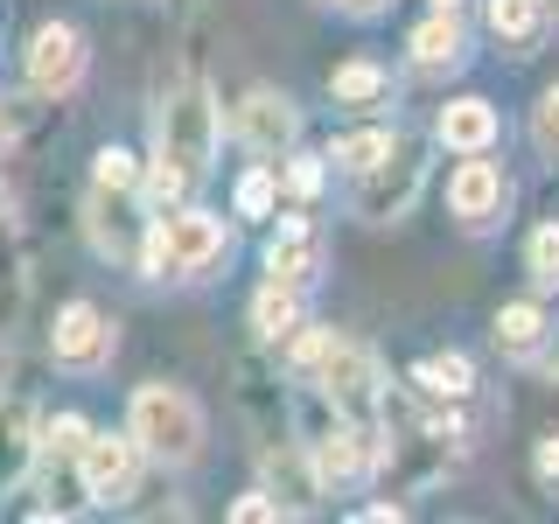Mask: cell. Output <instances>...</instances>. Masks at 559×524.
Here are the masks:
<instances>
[{
    "mask_svg": "<svg viewBox=\"0 0 559 524\" xmlns=\"http://www.w3.org/2000/svg\"><path fill=\"white\" fill-rule=\"evenodd\" d=\"M217 98H210V84L203 78H189V84H175L168 105H162V127H154V175H147V189L162 203H175L189 182H203V168H210V154H217Z\"/></svg>",
    "mask_w": 559,
    "mask_h": 524,
    "instance_id": "6da1fadb",
    "label": "cell"
},
{
    "mask_svg": "<svg viewBox=\"0 0 559 524\" xmlns=\"http://www.w3.org/2000/svg\"><path fill=\"white\" fill-rule=\"evenodd\" d=\"M127 433L140 441L147 462H168V468H182V462L203 454V413H197V398L175 392V384H140L133 406H127Z\"/></svg>",
    "mask_w": 559,
    "mask_h": 524,
    "instance_id": "7a4b0ae2",
    "label": "cell"
},
{
    "mask_svg": "<svg viewBox=\"0 0 559 524\" xmlns=\"http://www.w3.org/2000/svg\"><path fill=\"white\" fill-rule=\"evenodd\" d=\"M294 364L314 378V392L329 398V406H343V413H364L378 398V357L371 349H357V343H343V336H329V329H314V336L294 343Z\"/></svg>",
    "mask_w": 559,
    "mask_h": 524,
    "instance_id": "3957f363",
    "label": "cell"
},
{
    "mask_svg": "<svg viewBox=\"0 0 559 524\" xmlns=\"http://www.w3.org/2000/svg\"><path fill=\"white\" fill-rule=\"evenodd\" d=\"M224 259V224L203 217V210H168V217H154L147 245H140V266L154 279H197Z\"/></svg>",
    "mask_w": 559,
    "mask_h": 524,
    "instance_id": "277c9868",
    "label": "cell"
},
{
    "mask_svg": "<svg viewBox=\"0 0 559 524\" xmlns=\"http://www.w3.org/2000/svg\"><path fill=\"white\" fill-rule=\"evenodd\" d=\"M419 140L413 133H392L384 140V154L371 168H357V217H371V224H384V217H406V203H413V189H419Z\"/></svg>",
    "mask_w": 559,
    "mask_h": 524,
    "instance_id": "5b68a950",
    "label": "cell"
},
{
    "mask_svg": "<svg viewBox=\"0 0 559 524\" xmlns=\"http://www.w3.org/2000/svg\"><path fill=\"white\" fill-rule=\"evenodd\" d=\"M112 349H119V329L105 322L92 301L57 308V329H49V357H57L63 371L92 378V371H105V364H112Z\"/></svg>",
    "mask_w": 559,
    "mask_h": 524,
    "instance_id": "8992f818",
    "label": "cell"
},
{
    "mask_svg": "<svg viewBox=\"0 0 559 524\" xmlns=\"http://www.w3.org/2000/svg\"><path fill=\"white\" fill-rule=\"evenodd\" d=\"M84 35L70 28V22H43L28 35V57H22V70H28V92H43V98H63V92H78V78H84Z\"/></svg>",
    "mask_w": 559,
    "mask_h": 524,
    "instance_id": "52a82bcc",
    "label": "cell"
},
{
    "mask_svg": "<svg viewBox=\"0 0 559 524\" xmlns=\"http://www.w3.org/2000/svg\"><path fill=\"white\" fill-rule=\"evenodd\" d=\"M133 476H140V441H133V433H92V441H84L78 483H84L92 503H127Z\"/></svg>",
    "mask_w": 559,
    "mask_h": 524,
    "instance_id": "ba28073f",
    "label": "cell"
},
{
    "mask_svg": "<svg viewBox=\"0 0 559 524\" xmlns=\"http://www.w3.org/2000/svg\"><path fill=\"white\" fill-rule=\"evenodd\" d=\"M378 462H384V476H399L406 489H419V483L448 476L454 448H448L441 427H392V433L378 441Z\"/></svg>",
    "mask_w": 559,
    "mask_h": 524,
    "instance_id": "9c48e42d",
    "label": "cell"
},
{
    "mask_svg": "<svg viewBox=\"0 0 559 524\" xmlns=\"http://www.w3.org/2000/svg\"><path fill=\"white\" fill-rule=\"evenodd\" d=\"M308 454H314V483H357V476H371L378 441L364 427H322L308 441Z\"/></svg>",
    "mask_w": 559,
    "mask_h": 524,
    "instance_id": "30bf717a",
    "label": "cell"
},
{
    "mask_svg": "<svg viewBox=\"0 0 559 524\" xmlns=\"http://www.w3.org/2000/svg\"><path fill=\"white\" fill-rule=\"evenodd\" d=\"M294 133H301V119H294V105L280 98V92H245V105H238V140L252 154H280V147H294Z\"/></svg>",
    "mask_w": 559,
    "mask_h": 524,
    "instance_id": "8fae6325",
    "label": "cell"
},
{
    "mask_svg": "<svg viewBox=\"0 0 559 524\" xmlns=\"http://www.w3.org/2000/svg\"><path fill=\"white\" fill-rule=\"evenodd\" d=\"M266 273L280 279V287H308L314 273H322V231L314 224H280V238L266 245Z\"/></svg>",
    "mask_w": 559,
    "mask_h": 524,
    "instance_id": "7c38bea8",
    "label": "cell"
},
{
    "mask_svg": "<svg viewBox=\"0 0 559 524\" xmlns=\"http://www.w3.org/2000/svg\"><path fill=\"white\" fill-rule=\"evenodd\" d=\"M448 203H454V217H462V224H489V217H497V203H503V168L497 162H462V168H454V182H448Z\"/></svg>",
    "mask_w": 559,
    "mask_h": 524,
    "instance_id": "4fadbf2b",
    "label": "cell"
},
{
    "mask_svg": "<svg viewBox=\"0 0 559 524\" xmlns=\"http://www.w3.org/2000/svg\"><path fill=\"white\" fill-rule=\"evenodd\" d=\"M552 22V0H489V28H497L503 49H518V57H532V43L546 35Z\"/></svg>",
    "mask_w": 559,
    "mask_h": 524,
    "instance_id": "5bb4252c",
    "label": "cell"
},
{
    "mask_svg": "<svg viewBox=\"0 0 559 524\" xmlns=\"http://www.w3.org/2000/svg\"><path fill=\"white\" fill-rule=\"evenodd\" d=\"M329 92H336V105H349V112H371V105L392 98V78H384L371 57H349V63H336Z\"/></svg>",
    "mask_w": 559,
    "mask_h": 524,
    "instance_id": "9a60e30c",
    "label": "cell"
},
{
    "mask_svg": "<svg viewBox=\"0 0 559 524\" xmlns=\"http://www.w3.org/2000/svg\"><path fill=\"white\" fill-rule=\"evenodd\" d=\"M441 140L462 154H483L489 140H497V112H489V98H454L441 112Z\"/></svg>",
    "mask_w": 559,
    "mask_h": 524,
    "instance_id": "2e32d148",
    "label": "cell"
},
{
    "mask_svg": "<svg viewBox=\"0 0 559 524\" xmlns=\"http://www.w3.org/2000/svg\"><path fill=\"white\" fill-rule=\"evenodd\" d=\"M252 322H259V336H266V343H287L294 329H301V287H280V279H266V287H259V301H252Z\"/></svg>",
    "mask_w": 559,
    "mask_h": 524,
    "instance_id": "e0dca14e",
    "label": "cell"
},
{
    "mask_svg": "<svg viewBox=\"0 0 559 524\" xmlns=\"http://www.w3.org/2000/svg\"><path fill=\"white\" fill-rule=\"evenodd\" d=\"M413 57L427 63V70H441V63H462V22H454V8H433L427 22L413 28Z\"/></svg>",
    "mask_w": 559,
    "mask_h": 524,
    "instance_id": "ac0fdd59",
    "label": "cell"
},
{
    "mask_svg": "<svg viewBox=\"0 0 559 524\" xmlns=\"http://www.w3.org/2000/svg\"><path fill=\"white\" fill-rule=\"evenodd\" d=\"M538 343H546V314H538L532 301L497 308V349L503 357H538Z\"/></svg>",
    "mask_w": 559,
    "mask_h": 524,
    "instance_id": "d6986e66",
    "label": "cell"
},
{
    "mask_svg": "<svg viewBox=\"0 0 559 524\" xmlns=\"http://www.w3.org/2000/svg\"><path fill=\"white\" fill-rule=\"evenodd\" d=\"M84 441H92V427H84L78 413H57L43 427V441H35V454H43L49 468H63V462H78V454H84Z\"/></svg>",
    "mask_w": 559,
    "mask_h": 524,
    "instance_id": "ffe728a7",
    "label": "cell"
},
{
    "mask_svg": "<svg viewBox=\"0 0 559 524\" xmlns=\"http://www.w3.org/2000/svg\"><path fill=\"white\" fill-rule=\"evenodd\" d=\"M413 378H419V392H427V398H462L468 384H476V371H468V357H454V349H448V357H427Z\"/></svg>",
    "mask_w": 559,
    "mask_h": 524,
    "instance_id": "44dd1931",
    "label": "cell"
},
{
    "mask_svg": "<svg viewBox=\"0 0 559 524\" xmlns=\"http://www.w3.org/2000/svg\"><path fill=\"white\" fill-rule=\"evenodd\" d=\"M92 175H98V196H133V189H140V162L127 147H105Z\"/></svg>",
    "mask_w": 559,
    "mask_h": 524,
    "instance_id": "7402d4cb",
    "label": "cell"
},
{
    "mask_svg": "<svg viewBox=\"0 0 559 524\" xmlns=\"http://www.w3.org/2000/svg\"><path fill=\"white\" fill-rule=\"evenodd\" d=\"M22 433H28L22 406H8V413H0V483H14V468H22V454H35V441H22Z\"/></svg>",
    "mask_w": 559,
    "mask_h": 524,
    "instance_id": "603a6c76",
    "label": "cell"
},
{
    "mask_svg": "<svg viewBox=\"0 0 559 524\" xmlns=\"http://www.w3.org/2000/svg\"><path fill=\"white\" fill-rule=\"evenodd\" d=\"M524 259H532V279H538V287H559V224H538L532 245H524Z\"/></svg>",
    "mask_w": 559,
    "mask_h": 524,
    "instance_id": "cb8c5ba5",
    "label": "cell"
},
{
    "mask_svg": "<svg viewBox=\"0 0 559 524\" xmlns=\"http://www.w3.org/2000/svg\"><path fill=\"white\" fill-rule=\"evenodd\" d=\"M532 140H538V154L546 162H559V84L546 98H538V112H532Z\"/></svg>",
    "mask_w": 559,
    "mask_h": 524,
    "instance_id": "d4e9b609",
    "label": "cell"
},
{
    "mask_svg": "<svg viewBox=\"0 0 559 524\" xmlns=\"http://www.w3.org/2000/svg\"><path fill=\"white\" fill-rule=\"evenodd\" d=\"M273 196H280L273 168H252V175L238 182V210H245V217H259V210H273Z\"/></svg>",
    "mask_w": 559,
    "mask_h": 524,
    "instance_id": "484cf974",
    "label": "cell"
},
{
    "mask_svg": "<svg viewBox=\"0 0 559 524\" xmlns=\"http://www.w3.org/2000/svg\"><path fill=\"white\" fill-rule=\"evenodd\" d=\"M384 140H392V133H357V140H343V147H336V162L357 175V168H371L378 154H384Z\"/></svg>",
    "mask_w": 559,
    "mask_h": 524,
    "instance_id": "4316f807",
    "label": "cell"
},
{
    "mask_svg": "<svg viewBox=\"0 0 559 524\" xmlns=\"http://www.w3.org/2000/svg\"><path fill=\"white\" fill-rule=\"evenodd\" d=\"M231 517H238V524H273V517H287V511H280V497L252 489V497H238V503H231Z\"/></svg>",
    "mask_w": 559,
    "mask_h": 524,
    "instance_id": "83f0119b",
    "label": "cell"
},
{
    "mask_svg": "<svg viewBox=\"0 0 559 524\" xmlns=\"http://www.w3.org/2000/svg\"><path fill=\"white\" fill-rule=\"evenodd\" d=\"M314 182H322V168H314V154H294V168H287V189H294V196H308Z\"/></svg>",
    "mask_w": 559,
    "mask_h": 524,
    "instance_id": "f1b7e54d",
    "label": "cell"
},
{
    "mask_svg": "<svg viewBox=\"0 0 559 524\" xmlns=\"http://www.w3.org/2000/svg\"><path fill=\"white\" fill-rule=\"evenodd\" d=\"M538 476H546V483H559V433H552L546 448H538Z\"/></svg>",
    "mask_w": 559,
    "mask_h": 524,
    "instance_id": "f546056e",
    "label": "cell"
},
{
    "mask_svg": "<svg viewBox=\"0 0 559 524\" xmlns=\"http://www.w3.org/2000/svg\"><path fill=\"white\" fill-rule=\"evenodd\" d=\"M329 8H343V14H378L384 0H329Z\"/></svg>",
    "mask_w": 559,
    "mask_h": 524,
    "instance_id": "4dcf8cb0",
    "label": "cell"
},
{
    "mask_svg": "<svg viewBox=\"0 0 559 524\" xmlns=\"http://www.w3.org/2000/svg\"><path fill=\"white\" fill-rule=\"evenodd\" d=\"M8 133H14V127H8V112H0V147H8Z\"/></svg>",
    "mask_w": 559,
    "mask_h": 524,
    "instance_id": "1f68e13d",
    "label": "cell"
},
{
    "mask_svg": "<svg viewBox=\"0 0 559 524\" xmlns=\"http://www.w3.org/2000/svg\"><path fill=\"white\" fill-rule=\"evenodd\" d=\"M433 8H462V0H433Z\"/></svg>",
    "mask_w": 559,
    "mask_h": 524,
    "instance_id": "d6a6232c",
    "label": "cell"
},
{
    "mask_svg": "<svg viewBox=\"0 0 559 524\" xmlns=\"http://www.w3.org/2000/svg\"><path fill=\"white\" fill-rule=\"evenodd\" d=\"M0 217H8V196H0Z\"/></svg>",
    "mask_w": 559,
    "mask_h": 524,
    "instance_id": "836d02e7",
    "label": "cell"
}]
</instances>
